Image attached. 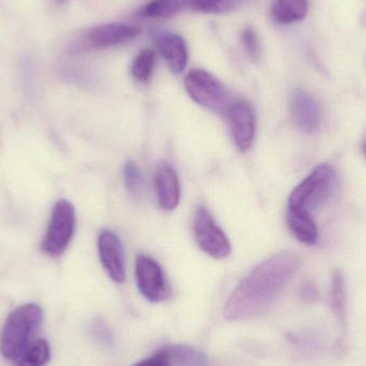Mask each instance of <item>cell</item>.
I'll list each match as a JSON object with an SVG mask.
<instances>
[{"mask_svg":"<svg viewBox=\"0 0 366 366\" xmlns=\"http://www.w3.org/2000/svg\"><path fill=\"white\" fill-rule=\"evenodd\" d=\"M189 0H149L139 11V16L150 19H167L177 15Z\"/></svg>","mask_w":366,"mask_h":366,"instance_id":"cell-17","label":"cell"},{"mask_svg":"<svg viewBox=\"0 0 366 366\" xmlns=\"http://www.w3.org/2000/svg\"><path fill=\"white\" fill-rule=\"evenodd\" d=\"M133 366H172V365L169 357L165 354L164 350H162L154 356L145 359V360L141 361V362Z\"/></svg>","mask_w":366,"mask_h":366,"instance_id":"cell-24","label":"cell"},{"mask_svg":"<svg viewBox=\"0 0 366 366\" xmlns=\"http://www.w3.org/2000/svg\"><path fill=\"white\" fill-rule=\"evenodd\" d=\"M99 255L105 271L116 283L126 281L124 251L119 237L112 230H103L99 236Z\"/></svg>","mask_w":366,"mask_h":366,"instance_id":"cell-10","label":"cell"},{"mask_svg":"<svg viewBox=\"0 0 366 366\" xmlns=\"http://www.w3.org/2000/svg\"><path fill=\"white\" fill-rule=\"evenodd\" d=\"M241 0H189V8L208 14H223L234 10Z\"/></svg>","mask_w":366,"mask_h":366,"instance_id":"cell-21","label":"cell"},{"mask_svg":"<svg viewBox=\"0 0 366 366\" xmlns=\"http://www.w3.org/2000/svg\"><path fill=\"white\" fill-rule=\"evenodd\" d=\"M141 32V28L130 24H101L86 30L76 41V46L86 51L111 49L134 40Z\"/></svg>","mask_w":366,"mask_h":366,"instance_id":"cell-6","label":"cell"},{"mask_svg":"<svg viewBox=\"0 0 366 366\" xmlns=\"http://www.w3.org/2000/svg\"><path fill=\"white\" fill-rule=\"evenodd\" d=\"M301 298L307 302H314L320 297V292L316 287L315 283L311 281H307L302 284L300 290Z\"/></svg>","mask_w":366,"mask_h":366,"instance_id":"cell-25","label":"cell"},{"mask_svg":"<svg viewBox=\"0 0 366 366\" xmlns=\"http://www.w3.org/2000/svg\"><path fill=\"white\" fill-rule=\"evenodd\" d=\"M309 0H273L271 16L281 25L298 23L307 16Z\"/></svg>","mask_w":366,"mask_h":366,"instance_id":"cell-16","label":"cell"},{"mask_svg":"<svg viewBox=\"0 0 366 366\" xmlns=\"http://www.w3.org/2000/svg\"><path fill=\"white\" fill-rule=\"evenodd\" d=\"M157 54L154 49H144L137 54L131 66L132 76L139 83L147 84L152 79L156 66Z\"/></svg>","mask_w":366,"mask_h":366,"instance_id":"cell-19","label":"cell"},{"mask_svg":"<svg viewBox=\"0 0 366 366\" xmlns=\"http://www.w3.org/2000/svg\"><path fill=\"white\" fill-rule=\"evenodd\" d=\"M68 1L69 0H55L58 6H64V4H68Z\"/></svg>","mask_w":366,"mask_h":366,"instance_id":"cell-26","label":"cell"},{"mask_svg":"<svg viewBox=\"0 0 366 366\" xmlns=\"http://www.w3.org/2000/svg\"><path fill=\"white\" fill-rule=\"evenodd\" d=\"M124 179L129 193L137 199L142 198L144 193L143 176H142L139 167L132 161H129L124 164Z\"/></svg>","mask_w":366,"mask_h":366,"instance_id":"cell-22","label":"cell"},{"mask_svg":"<svg viewBox=\"0 0 366 366\" xmlns=\"http://www.w3.org/2000/svg\"><path fill=\"white\" fill-rule=\"evenodd\" d=\"M234 144L241 152H247L253 145L256 133V117L253 107L242 99L232 100L227 114Z\"/></svg>","mask_w":366,"mask_h":366,"instance_id":"cell-9","label":"cell"},{"mask_svg":"<svg viewBox=\"0 0 366 366\" xmlns=\"http://www.w3.org/2000/svg\"><path fill=\"white\" fill-rule=\"evenodd\" d=\"M292 119L300 130L314 133L322 124V107L315 97L305 90L298 89L292 94L290 100Z\"/></svg>","mask_w":366,"mask_h":366,"instance_id":"cell-11","label":"cell"},{"mask_svg":"<svg viewBox=\"0 0 366 366\" xmlns=\"http://www.w3.org/2000/svg\"><path fill=\"white\" fill-rule=\"evenodd\" d=\"M139 292L150 302L158 303L172 297V287L162 267L149 256L139 255L135 264Z\"/></svg>","mask_w":366,"mask_h":366,"instance_id":"cell-8","label":"cell"},{"mask_svg":"<svg viewBox=\"0 0 366 366\" xmlns=\"http://www.w3.org/2000/svg\"><path fill=\"white\" fill-rule=\"evenodd\" d=\"M154 43L160 55L175 74H182L189 60L187 43L175 32H159L154 36Z\"/></svg>","mask_w":366,"mask_h":366,"instance_id":"cell-12","label":"cell"},{"mask_svg":"<svg viewBox=\"0 0 366 366\" xmlns=\"http://www.w3.org/2000/svg\"><path fill=\"white\" fill-rule=\"evenodd\" d=\"M241 42L247 57L253 61H259L262 58V43L257 31L253 26H245L241 31Z\"/></svg>","mask_w":366,"mask_h":366,"instance_id":"cell-23","label":"cell"},{"mask_svg":"<svg viewBox=\"0 0 366 366\" xmlns=\"http://www.w3.org/2000/svg\"><path fill=\"white\" fill-rule=\"evenodd\" d=\"M154 184L160 206L167 211L177 208L182 191L177 174L171 165L167 163L159 165L154 176Z\"/></svg>","mask_w":366,"mask_h":366,"instance_id":"cell-13","label":"cell"},{"mask_svg":"<svg viewBox=\"0 0 366 366\" xmlns=\"http://www.w3.org/2000/svg\"><path fill=\"white\" fill-rule=\"evenodd\" d=\"M362 150H363V154H365V156L366 158V137H365V142H363Z\"/></svg>","mask_w":366,"mask_h":366,"instance_id":"cell-27","label":"cell"},{"mask_svg":"<svg viewBox=\"0 0 366 366\" xmlns=\"http://www.w3.org/2000/svg\"><path fill=\"white\" fill-rule=\"evenodd\" d=\"M75 210L69 200L60 199L51 211L46 234L42 241V249L51 257L64 253L70 244L75 230Z\"/></svg>","mask_w":366,"mask_h":366,"instance_id":"cell-5","label":"cell"},{"mask_svg":"<svg viewBox=\"0 0 366 366\" xmlns=\"http://www.w3.org/2000/svg\"><path fill=\"white\" fill-rule=\"evenodd\" d=\"M185 89L198 105L226 116L232 99L219 79L204 69H193L184 79Z\"/></svg>","mask_w":366,"mask_h":366,"instance_id":"cell-3","label":"cell"},{"mask_svg":"<svg viewBox=\"0 0 366 366\" xmlns=\"http://www.w3.org/2000/svg\"><path fill=\"white\" fill-rule=\"evenodd\" d=\"M193 228L196 242L204 253L215 259H223L229 255L232 252L229 240L206 207H198Z\"/></svg>","mask_w":366,"mask_h":366,"instance_id":"cell-7","label":"cell"},{"mask_svg":"<svg viewBox=\"0 0 366 366\" xmlns=\"http://www.w3.org/2000/svg\"><path fill=\"white\" fill-rule=\"evenodd\" d=\"M292 252H281L258 264L228 298L224 315L232 322L251 320L271 307L300 267Z\"/></svg>","mask_w":366,"mask_h":366,"instance_id":"cell-1","label":"cell"},{"mask_svg":"<svg viewBox=\"0 0 366 366\" xmlns=\"http://www.w3.org/2000/svg\"><path fill=\"white\" fill-rule=\"evenodd\" d=\"M172 366H207L206 360L197 350L185 346H173L164 350Z\"/></svg>","mask_w":366,"mask_h":366,"instance_id":"cell-20","label":"cell"},{"mask_svg":"<svg viewBox=\"0 0 366 366\" xmlns=\"http://www.w3.org/2000/svg\"><path fill=\"white\" fill-rule=\"evenodd\" d=\"M287 224L297 239L305 244H315L318 229L311 212L298 209H287Z\"/></svg>","mask_w":366,"mask_h":366,"instance_id":"cell-14","label":"cell"},{"mask_svg":"<svg viewBox=\"0 0 366 366\" xmlns=\"http://www.w3.org/2000/svg\"><path fill=\"white\" fill-rule=\"evenodd\" d=\"M330 307L343 333L347 329V288L343 273L335 271L331 279Z\"/></svg>","mask_w":366,"mask_h":366,"instance_id":"cell-15","label":"cell"},{"mask_svg":"<svg viewBox=\"0 0 366 366\" xmlns=\"http://www.w3.org/2000/svg\"><path fill=\"white\" fill-rule=\"evenodd\" d=\"M337 175L331 165H318L299 183L288 198V208L309 211L328 199L335 189Z\"/></svg>","mask_w":366,"mask_h":366,"instance_id":"cell-4","label":"cell"},{"mask_svg":"<svg viewBox=\"0 0 366 366\" xmlns=\"http://www.w3.org/2000/svg\"><path fill=\"white\" fill-rule=\"evenodd\" d=\"M43 320L41 307L27 303L6 317L0 333V352L9 360H16L31 341Z\"/></svg>","mask_w":366,"mask_h":366,"instance_id":"cell-2","label":"cell"},{"mask_svg":"<svg viewBox=\"0 0 366 366\" xmlns=\"http://www.w3.org/2000/svg\"><path fill=\"white\" fill-rule=\"evenodd\" d=\"M51 360V347L44 339L30 342L15 360V366H45Z\"/></svg>","mask_w":366,"mask_h":366,"instance_id":"cell-18","label":"cell"}]
</instances>
